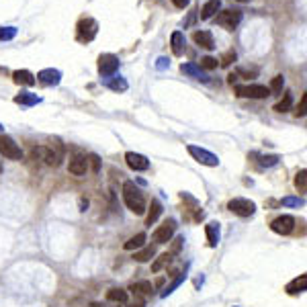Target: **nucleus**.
<instances>
[{
	"mask_svg": "<svg viewBox=\"0 0 307 307\" xmlns=\"http://www.w3.org/2000/svg\"><path fill=\"white\" fill-rule=\"evenodd\" d=\"M193 39L197 45L205 47V49H215V39H213V33L211 31H195L193 33Z\"/></svg>",
	"mask_w": 307,
	"mask_h": 307,
	"instance_id": "nucleus-15",
	"label": "nucleus"
},
{
	"mask_svg": "<svg viewBox=\"0 0 307 307\" xmlns=\"http://www.w3.org/2000/svg\"><path fill=\"white\" fill-rule=\"evenodd\" d=\"M237 74L250 78V76H256V74H258V70H256V68H252V70H248V68H240V70H237Z\"/></svg>",
	"mask_w": 307,
	"mask_h": 307,
	"instance_id": "nucleus-38",
	"label": "nucleus"
},
{
	"mask_svg": "<svg viewBox=\"0 0 307 307\" xmlns=\"http://www.w3.org/2000/svg\"><path fill=\"white\" fill-rule=\"evenodd\" d=\"M0 154L8 160H21L23 158V152H21L19 144L6 133H0Z\"/></svg>",
	"mask_w": 307,
	"mask_h": 307,
	"instance_id": "nucleus-2",
	"label": "nucleus"
},
{
	"mask_svg": "<svg viewBox=\"0 0 307 307\" xmlns=\"http://www.w3.org/2000/svg\"><path fill=\"white\" fill-rule=\"evenodd\" d=\"M205 233H207V242L211 248H217L219 244V224H215V221H211V224L205 226Z\"/></svg>",
	"mask_w": 307,
	"mask_h": 307,
	"instance_id": "nucleus-24",
	"label": "nucleus"
},
{
	"mask_svg": "<svg viewBox=\"0 0 307 307\" xmlns=\"http://www.w3.org/2000/svg\"><path fill=\"white\" fill-rule=\"evenodd\" d=\"M12 80L16 84H21V86H35V82H37V78L33 76L29 70H14L12 72Z\"/></svg>",
	"mask_w": 307,
	"mask_h": 307,
	"instance_id": "nucleus-17",
	"label": "nucleus"
},
{
	"mask_svg": "<svg viewBox=\"0 0 307 307\" xmlns=\"http://www.w3.org/2000/svg\"><path fill=\"white\" fill-rule=\"evenodd\" d=\"M291 107H293V94L291 92H285L283 98L275 105V111L277 113H289V111H291Z\"/></svg>",
	"mask_w": 307,
	"mask_h": 307,
	"instance_id": "nucleus-27",
	"label": "nucleus"
},
{
	"mask_svg": "<svg viewBox=\"0 0 307 307\" xmlns=\"http://www.w3.org/2000/svg\"><path fill=\"white\" fill-rule=\"evenodd\" d=\"M193 21H195V12H191V16H189V21L184 23V27H191L193 25Z\"/></svg>",
	"mask_w": 307,
	"mask_h": 307,
	"instance_id": "nucleus-46",
	"label": "nucleus"
},
{
	"mask_svg": "<svg viewBox=\"0 0 307 307\" xmlns=\"http://www.w3.org/2000/svg\"><path fill=\"white\" fill-rule=\"evenodd\" d=\"M235 94L242 98H266L270 90L264 84H248V86H235Z\"/></svg>",
	"mask_w": 307,
	"mask_h": 307,
	"instance_id": "nucleus-8",
	"label": "nucleus"
},
{
	"mask_svg": "<svg viewBox=\"0 0 307 307\" xmlns=\"http://www.w3.org/2000/svg\"><path fill=\"white\" fill-rule=\"evenodd\" d=\"M283 86H285V76H275V78H272V82H270L268 90H270V94H281Z\"/></svg>",
	"mask_w": 307,
	"mask_h": 307,
	"instance_id": "nucleus-31",
	"label": "nucleus"
},
{
	"mask_svg": "<svg viewBox=\"0 0 307 307\" xmlns=\"http://www.w3.org/2000/svg\"><path fill=\"white\" fill-rule=\"evenodd\" d=\"M184 279H186V272H180V275H178V277H176V279H174V281L170 283V285H168V287L164 289V291H162V297H168V295L172 293L174 289H176V287H178V285H180V283H182Z\"/></svg>",
	"mask_w": 307,
	"mask_h": 307,
	"instance_id": "nucleus-32",
	"label": "nucleus"
},
{
	"mask_svg": "<svg viewBox=\"0 0 307 307\" xmlns=\"http://www.w3.org/2000/svg\"><path fill=\"white\" fill-rule=\"evenodd\" d=\"M170 262H172V254H168V252H166V254H160L158 258L152 262V272H160V270L166 268Z\"/></svg>",
	"mask_w": 307,
	"mask_h": 307,
	"instance_id": "nucleus-28",
	"label": "nucleus"
},
{
	"mask_svg": "<svg viewBox=\"0 0 307 307\" xmlns=\"http://www.w3.org/2000/svg\"><path fill=\"white\" fill-rule=\"evenodd\" d=\"M90 164H92V170H94V172H98V170H100V160H98L96 154H92V156H90Z\"/></svg>",
	"mask_w": 307,
	"mask_h": 307,
	"instance_id": "nucleus-39",
	"label": "nucleus"
},
{
	"mask_svg": "<svg viewBox=\"0 0 307 307\" xmlns=\"http://www.w3.org/2000/svg\"><path fill=\"white\" fill-rule=\"evenodd\" d=\"M168 66H170L168 58H158V62H156V68H158V70H164V68H168Z\"/></svg>",
	"mask_w": 307,
	"mask_h": 307,
	"instance_id": "nucleus-40",
	"label": "nucleus"
},
{
	"mask_svg": "<svg viewBox=\"0 0 307 307\" xmlns=\"http://www.w3.org/2000/svg\"><path fill=\"white\" fill-rule=\"evenodd\" d=\"M123 201L127 205V209L135 215H144L146 213V199H144V193L135 186V182L127 180L123 182Z\"/></svg>",
	"mask_w": 307,
	"mask_h": 307,
	"instance_id": "nucleus-1",
	"label": "nucleus"
},
{
	"mask_svg": "<svg viewBox=\"0 0 307 307\" xmlns=\"http://www.w3.org/2000/svg\"><path fill=\"white\" fill-rule=\"evenodd\" d=\"M86 209H88V199L82 197V199H80V211H86Z\"/></svg>",
	"mask_w": 307,
	"mask_h": 307,
	"instance_id": "nucleus-44",
	"label": "nucleus"
},
{
	"mask_svg": "<svg viewBox=\"0 0 307 307\" xmlns=\"http://www.w3.org/2000/svg\"><path fill=\"white\" fill-rule=\"evenodd\" d=\"M76 31H78V41H84L88 43L96 37L98 33V23L94 19H90V16H86V19H82L78 25H76Z\"/></svg>",
	"mask_w": 307,
	"mask_h": 307,
	"instance_id": "nucleus-3",
	"label": "nucleus"
},
{
	"mask_svg": "<svg viewBox=\"0 0 307 307\" xmlns=\"http://www.w3.org/2000/svg\"><path fill=\"white\" fill-rule=\"evenodd\" d=\"M172 2H174L176 8H186V6L191 4V0H172Z\"/></svg>",
	"mask_w": 307,
	"mask_h": 307,
	"instance_id": "nucleus-42",
	"label": "nucleus"
},
{
	"mask_svg": "<svg viewBox=\"0 0 307 307\" xmlns=\"http://www.w3.org/2000/svg\"><path fill=\"white\" fill-rule=\"evenodd\" d=\"M283 205H287V207H303L305 201L299 199V197H285L283 199Z\"/></svg>",
	"mask_w": 307,
	"mask_h": 307,
	"instance_id": "nucleus-36",
	"label": "nucleus"
},
{
	"mask_svg": "<svg viewBox=\"0 0 307 307\" xmlns=\"http://www.w3.org/2000/svg\"><path fill=\"white\" fill-rule=\"evenodd\" d=\"M35 78L41 84H45V86H58V84L62 82V72L60 70H54V68H45V70H41Z\"/></svg>",
	"mask_w": 307,
	"mask_h": 307,
	"instance_id": "nucleus-12",
	"label": "nucleus"
},
{
	"mask_svg": "<svg viewBox=\"0 0 307 307\" xmlns=\"http://www.w3.org/2000/svg\"><path fill=\"white\" fill-rule=\"evenodd\" d=\"M237 60V56H235V51H228V54L221 58V66L224 68H228V66H231V62H235Z\"/></svg>",
	"mask_w": 307,
	"mask_h": 307,
	"instance_id": "nucleus-37",
	"label": "nucleus"
},
{
	"mask_svg": "<svg viewBox=\"0 0 307 307\" xmlns=\"http://www.w3.org/2000/svg\"><path fill=\"white\" fill-rule=\"evenodd\" d=\"M129 307H146V303H144V299H135Z\"/></svg>",
	"mask_w": 307,
	"mask_h": 307,
	"instance_id": "nucleus-45",
	"label": "nucleus"
},
{
	"mask_svg": "<svg viewBox=\"0 0 307 307\" xmlns=\"http://www.w3.org/2000/svg\"><path fill=\"white\" fill-rule=\"evenodd\" d=\"M16 37V27H0V41H10Z\"/></svg>",
	"mask_w": 307,
	"mask_h": 307,
	"instance_id": "nucleus-33",
	"label": "nucleus"
},
{
	"mask_svg": "<svg viewBox=\"0 0 307 307\" xmlns=\"http://www.w3.org/2000/svg\"><path fill=\"white\" fill-rule=\"evenodd\" d=\"M0 174H2V164H0Z\"/></svg>",
	"mask_w": 307,
	"mask_h": 307,
	"instance_id": "nucleus-47",
	"label": "nucleus"
},
{
	"mask_svg": "<svg viewBox=\"0 0 307 307\" xmlns=\"http://www.w3.org/2000/svg\"><path fill=\"white\" fill-rule=\"evenodd\" d=\"M107 299L115 301V303H125L127 301V291H123V289H109Z\"/></svg>",
	"mask_w": 307,
	"mask_h": 307,
	"instance_id": "nucleus-29",
	"label": "nucleus"
},
{
	"mask_svg": "<svg viewBox=\"0 0 307 307\" xmlns=\"http://www.w3.org/2000/svg\"><path fill=\"white\" fill-rule=\"evenodd\" d=\"M305 102H307V94H303V96H301V102H299V111H297V115H299V117H303V115H305Z\"/></svg>",
	"mask_w": 307,
	"mask_h": 307,
	"instance_id": "nucleus-41",
	"label": "nucleus"
},
{
	"mask_svg": "<svg viewBox=\"0 0 307 307\" xmlns=\"http://www.w3.org/2000/svg\"><path fill=\"white\" fill-rule=\"evenodd\" d=\"M305 289H307V275H301V277H297V279H293L291 283H289L285 287V291L289 295H297V293H303Z\"/></svg>",
	"mask_w": 307,
	"mask_h": 307,
	"instance_id": "nucleus-20",
	"label": "nucleus"
},
{
	"mask_svg": "<svg viewBox=\"0 0 307 307\" xmlns=\"http://www.w3.org/2000/svg\"><path fill=\"white\" fill-rule=\"evenodd\" d=\"M184 45H186V39H184V33L182 31H174L172 35H170V47H172V54L176 58H180L184 54Z\"/></svg>",
	"mask_w": 307,
	"mask_h": 307,
	"instance_id": "nucleus-16",
	"label": "nucleus"
},
{
	"mask_svg": "<svg viewBox=\"0 0 307 307\" xmlns=\"http://www.w3.org/2000/svg\"><path fill=\"white\" fill-rule=\"evenodd\" d=\"M68 170H70V174H74V176H84L88 170V160L84 156H74L70 160V164H68Z\"/></svg>",
	"mask_w": 307,
	"mask_h": 307,
	"instance_id": "nucleus-13",
	"label": "nucleus"
},
{
	"mask_svg": "<svg viewBox=\"0 0 307 307\" xmlns=\"http://www.w3.org/2000/svg\"><path fill=\"white\" fill-rule=\"evenodd\" d=\"M201 68H203V70H215V68H217V60L211 58V56H205L201 60Z\"/></svg>",
	"mask_w": 307,
	"mask_h": 307,
	"instance_id": "nucleus-35",
	"label": "nucleus"
},
{
	"mask_svg": "<svg viewBox=\"0 0 307 307\" xmlns=\"http://www.w3.org/2000/svg\"><path fill=\"white\" fill-rule=\"evenodd\" d=\"M0 131H2V125H0Z\"/></svg>",
	"mask_w": 307,
	"mask_h": 307,
	"instance_id": "nucleus-49",
	"label": "nucleus"
},
{
	"mask_svg": "<svg viewBox=\"0 0 307 307\" xmlns=\"http://www.w3.org/2000/svg\"><path fill=\"white\" fill-rule=\"evenodd\" d=\"M107 86H109L111 90H115V92H125V90L129 88V84H127L125 78L115 76V78H109V80H107Z\"/></svg>",
	"mask_w": 307,
	"mask_h": 307,
	"instance_id": "nucleus-26",
	"label": "nucleus"
},
{
	"mask_svg": "<svg viewBox=\"0 0 307 307\" xmlns=\"http://www.w3.org/2000/svg\"><path fill=\"white\" fill-rule=\"evenodd\" d=\"M295 186H297V191L299 193H305L307 191V170H299L297 176H295Z\"/></svg>",
	"mask_w": 307,
	"mask_h": 307,
	"instance_id": "nucleus-30",
	"label": "nucleus"
},
{
	"mask_svg": "<svg viewBox=\"0 0 307 307\" xmlns=\"http://www.w3.org/2000/svg\"><path fill=\"white\" fill-rule=\"evenodd\" d=\"M160 213H162V205H160V201L154 199L150 203V209H148V215H146V226H154V224H156Z\"/></svg>",
	"mask_w": 307,
	"mask_h": 307,
	"instance_id": "nucleus-23",
	"label": "nucleus"
},
{
	"mask_svg": "<svg viewBox=\"0 0 307 307\" xmlns=\"http://www.w3.org/2000/svg\"><path fill=\"white\" fill-rule=\"evenodd\" d=\"M240 21H242V12L235 10V8L219 10V14H217V25L228 29V31H233L237 25H240Z\"/></svg>",
	"mask_w": 307,
	"mask_h": 307,
	"instance_id": "nucleus-5",
	"label": "nucleus"
},
{
	"mask_svg": "<svg viewBox=\"0 0 307 307\" xmlns=\"http://www.w3.org/2000/svg\"><path fill=\"white\" fill-rule=\"evenodd\" d=\"M240 2H248V0H240Z\"/></svg>",
	"mask_w": 307,
	"mask_h": 307,
	"instance_id": "nucleus-48",
	"label": "nucleus"
},
{
	"mask_svg": "<svg viewBox=\"0 0 307 307\" xmlns=\"http://www.w3.org/2000/svg\"><path fill=\"white\" fill-rule=\"evenodd\" d=\"M219 10H221V2H219V0H209V2H205L203 8H201V19L203 21H209V19H213V16Z\"/></svg>",
	"mask_w": 307,
	"mask_h": 307,
	"instance_id": "nucleus-19",
	"label": "nucleus"
},
{
	"mask_svg": "<svg viewBox=\"0 0 307 307\" xmlns=\"http://www.w3.org/2000/svg\"><path fill=\"white\" fill-rule=\"evenodd\" d=\"M125 162L131 170H135V172H144V170L150 168V160L146 156H142V154L138 152H127L125 154Z\"/></svg>",
	"mask_w": 307,
	"mask_h": 307,
	"instance_id": "nucleus-11",
	"label": "nucleus"
},
{
	"mask_svg": "<svg viewBox=\"0 0 307 307\" xmlns=\"http://www.w3.org/2000/svg\"><path fill=\"white\" fill-rule=\"evenodd\" d=\"M14 102L21 107H33V105H37V102H41V96L33 94V92H21L14 96Z\"/></svg>",
	"mask_w": 307,
	"mask_h": 307,
	"instance_id": "nucleus-22",
	"label": "nucleus"
},
{
	"mask_svg": "<svg viewBox=\"0 0 307 307\" xmlns=\"http://www.w3.org/2000/svg\"><path fill=\"white\" fill-rule=\"evenodd\" d=\"M182 242H184V237H176V240H174V244H172V252H174V254H176V252L180 250Z\"/></svg>",
	"mask_w": 307,
	"mask_h": 307,
	"instance_id": "nucleus-43",
	"label": "nucleus"
},
{
	"mask_svg": "<svg viewBox=\"0 0 307 307\" xmlns=\"http://www.w3.org/2000/svg\"><path fill=\"white\" fill-rule=\"evenodd\" d=\"M228 209L240 217H252L256 213V203L250 199H231L228 203Z\"/></svg>",
	"mask_w": 307,
	"mask_h": 307,
	"instance_id": "nucleus-4",
	"label": "nucleus"
},
{
	"mask_svg": "<svg viewBox=\"0 0 307 307\" xmlns=\"http://www.w3.org/2000/svg\"><path fill=\"white\" fill-rule=\"evenodd\" d=\"M279 156L277 154H270V156H260V166L262 168H270V166H277L279 164Z\"/></svg>",
	"mask_w": 307,
	"mask_h": 307,
	"instance_id": "nucleus-34",
	"label": "nucleus"
},
{
	"mask_svg": "<svg viewBox=\"0 0 307 307\" xmlns=\"http://www.w3.org/2000/svg\"><path fill=\"white\" fill-rule=\"evenodd\" d=\"M156 256V246H142L140 250H135L133 260L135 262H150Z\"/></svg>",
	"mask_w": 307,
	"mask_h": 307,
	"instance_id": "nucleus-21",
	"label": "nucleus"
},
{
	"mask_svg": "<svg viewBox=\"0 0 307 307\" xmlns=\"http://www.w3.org/2000/svg\"><path fill=\"white\" fill-rule=\"evenodd\" d=\"M189 150V154L191 156L199 162V164H203V166H219V158L215 156L213 152H209V150H205V148H199V146H189L186 148Z\"/></svg>",
	"mask_w": 307,
	"mask_h": 307,
	"instance_id": "nucleus-7",
	"label": "nucleus"
},
{
	"mask_svg": "<svg viewBox=\"0 0 307 307\" xmlns=\"http://www.w3.org/2000/svg\"><path fill=\"white\" fill-rule=\"evenodd\" d=\"M146 240H148V235L142 231V233H135L133 237H129V240L123 244L125 250H140L142 246H146Z\"/></svg>",
	"mask_w": 307,
	"mask_h": 307,
	"instance_id": "nucleus-25",
	"label": "nucleus"
},
{
	"mask_svg": "<svg viewBox=\"0 0 307 307\" xmlns=\"http://www.w3.org/2000/svg\"><path fill=\"white\" fill-rule=\"evenodd\" d=\"M180 70H182L184 74H189V76L201 80V82H209V76L205 74V72H203V68L197 66V64H182V66H180Z\"/></svg>",
	"mask_w": 307,
	"mask_h": 307,
	"instance_id": "nucleus-18",
	"label": "nucleus"
},
{
	"mask_svg": "<svg viewBox=\"0 0 307 307\" xmlns=\"http://www.w3.org/2000/svg\"><path fill=\"white\" fill-rule=\"evenodd\" d=\"M119 58L115 54H102L98 58V74L100 76H105V78H111L115 76V72L119 70Z\"/></svg>",
	"mask_w": 307,
	"mask_h": 307,
	"instance_id": "nucleus-6",
	"label": "nucleus"
},
{
	"mask_svg": "<svg viewBox=\"0 0 307 307\" xmlns=\"http://www.w3.org/2000/svg\"><path fill=\"white\" fill-rule=\"evenodd\" d=\"M129 291L135 295V299H144V297H150L154 293V285L150 281H140V283H133L129 287Z\"/></svg>",
	"mask_w": 307,
	"mask_h": 307,
	"instance_id": "nucleus-14",
	"label": "nucleus"
},
{
	"mask_svg": "<svg viewBox=\"0 0 307 307\" xmlns=\"http://www.w3.org/2000/svg\"><path fill=\"white\" fill-rule=\"evenodd\" d=\"M176 231V221L174 219H166L162 226L156 228V231H154V242L156 244H168L170 240H172V235Z\"/></svg>",
	"mask_w": 307,
	"mask_h": 307,
	"instance_id": "nucleus-9",
	"label": "nucleus"
},
{
	"mask_svg": "<svg viewBox=\"0 0 307 307\" xmlns=\"http://www.w3.org/2000/svg\"><path fill=\"white\" fill-rule=\"evenodd\" d=\"M270 230L275 233H281V235H289L295 230V217L293 215H281L277 219H272L270 221Z\"/></svg>",
	"mask_w": 307,
	"mask_h": 307,
	"instance_id": "nucleus-10",
	"label": "nucleus"
}]
</instances>
